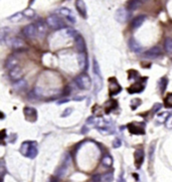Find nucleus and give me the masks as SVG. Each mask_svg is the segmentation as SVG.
<instances>
[{
  "label": "nucleus",
  "instance_id": "nucleus-1",
  "mask_svg": "<svg viewBox=\"0 0 172 182\" xmlns=\"http://www.w3.org/2000/svg\"><path fill=\"white\" fill-rule=\"evenodd\" d=\"M20 152L22 155H24V156H26V157H29L31 159L35 158L37 155L36 143L30 142V141L23 142L20 147Z\"/></svg>",
  "mask_w": 172,
  "mask_h": 182
},
{
  "label": "nucleus",
  "instance_id": "nucleus-2",
  "mask_svg": "<svg viewBox=\"0 0 172 182\" xmlns=\"http://www.w3.org/2000/svg\"><path fill=\"white\" fill-rule=\"evenodd\" d=\"M47 24L48 27H51V29L59 30L64 27V22L63 19L57 15H49L47 18Z\"/></svg>",
  "mask_w": 172,
  "mask_h": 182
},
{
  "label": "nucleus",
  "instance_id": "nucleus-3",
  "mask_svg": "<svg viewBox=\"0 0 172 182\" xmlns=\"http://www.w3.org/2000/svg\"><path fill=\"white\" fill-rule=\"evenodd\" d=\"M75 83L76 84V86L82 90H89L92 86V79L89 75L86 74H82L78 75V77L75 79Z\"/></svg>",
  "mask_w": 172,
  "mask_h": 182
},
{
  "label": "nucleus",
  "instance_id": "nucleus-4",
  "mask_svg": "<svg viewBox=\"0 0 172 182\" xmlns=\"http://www.w3.org/2000/svg\"><path fill=\"white\" fill-rule=\"evenodd\" d=\"M129 16H130L129 11L125 8H119L116 11V13H115V19L118 22H120V23H124V22L127 21Z\"/></svg>",
  "mask_w": 172,
  "mask_h": 182
},
{
  "label": "nucleus",
  "instance_id": "nucleus-5",
  "mask_svg": "<svg viewBox=\"0 0 172 182\" xmlns=\"http://www.w3.org/2000/svg\"><path fill=\"white\" fill-rule=\"evenodd\" d=\"M109 84H110V96L111 97L116 96V95H118L122 91L121 86L119 85V83L117 82V79L115 78H111L109 79Z\"/></svg>",
  "mask_w": 172,
  "mask_h": 182
},
{
  "label": "nucleus",
  "instance_id": "nucleus-6",
  "mask_svg": "<svg viewBox=\"0 0 172 182\" xmlns=\"http://www.w3.org/2000/svg\"><path fill=\"white\" fill-rule=\"evenodd\" d=\"M22 32H23L25 37H27V38H30V39L34 38L37 34V30H36V27L34 24H28V25L24 26Z\"/></svg>",
  "mask_w": 172,
  "mask_h": 182
},
{
  "label": "nucleus",
  "instance_id": "nucleus-7",
  "mask_svg": "<svg viewBox=\"0 0 172 182\" xmlns=\"http://www.w3.org/2000/svg\"><path fill=\"white\" fill-rule=\"evenodd\" d=\"M56 13L59 14V15H62V16H63V17H66L68 21L72 22V23H75V22H76V18L74 16V14H72V10L67 8V7H62V8L57 9Z\"/></svg>",
  "mask_w": 172,
  "mask_h": 182
},
{
  "label": "nucleus",
  "instance_id": "nucleus-8",
  "mask_svg": "<svg viewBox=\"0 0 172 182\" xmlns=\"http://www.w3.org/2000/svg\"><path fill=\"white\" fill-rule=\"evenodd\" d=\"M23 114H24L26 120L30 121V122H35L37 119V113H36V110L34 108H30V107L24 108Z\"/></svg>",
  "mask_w": 172,
  "mask_h": 182
},
{
  "label": "nucleus",
  "instance_id": "nucleus-9",
  "mask_svg": "<svg viewBox=\"0 0 172 182\" xmlns=\"http://www.w3.org/2000/svg\"><path fill=\"white\" fill-rule=\"evenodd\" d=\"M162 55V51L159 47H154L144 52V56L147 59H156Z\"/></svg>",
  "mask_w": 172,
  "mask_h": 182
},
{
  "label": "nucleus",
  "instance_id": "nucleus-10",
  "mask_svg": "<svg viewBox=\"0 0 172 182\" xmlns=\"http://www.w3.org/2000/svg\"><path fill=\"white\" fill-rule=\"evenodd\" d=\"M22 77H23V71H22L21 67H16L13 70L9 71V78L13 79L14 82L20 81V79H22Z\"/></svg>",
  "mask_w": 172,
  "mask_h": 182
},
{
  "label": "nucleus",
  "instance_id": "nucleus-11",
  "mask_svg": "<svg viewBox=\"0 0 172 182\" xmlns=\"http://www.w3.org/2000/svg\"><path fill=\"white\" fill-rule=\"evenodd\" d=\"M7 44L9 45L10 47L15 48V49H19L24 47V41L22 40L19 37H11L9 40H7Z\"/></svg>",
  "mask_w": 172,
  "mask_h": 182
},
{
  "label": "nucleus",
  "instance_id": "nucleus-12",
  "mask_svg": "<svg viewBox=\"0 0 172 182\" xmlns=\"http://www.w3.org/2000/svg\"><path fill=\"white\" fill-rule=\"evenodd\" d=\"M75 45H76V49L80 51V54L86 51V42H85V39L83 38L82 35L78 34L75 37Z\"/></svg>",
  "mask_w": 172,
  "mask_h": 182
},
{
  "label": "nucleus",
  "instance_id": "nucleus-13",
  "mask_svg": "<svg viewBox=\"0 0 172 182\" xmlns=\"http://www.w3.org/2000/svg\"><path fill=\"white\" fill-rule=\"evenodd\" d=\"M76 7L78 12L82 15V17L87 18L88 13H87V7H86L85 1H83V0H78V1H76Z\"/></svg>",
  "mask_w": 172,
  "mask_h": 182
},
{
  "label": "nucleus",
  "instance_id": "nucleus-14",
  "mask_svg": "<svg viewBox=\"0 0 172 182\" xmlns=\"http://www.w3.org/2000/svg\"><path fill=\"white\" fill-rule=\"evenodd\" d=\"M35 27L37 30V33L40 36H43L47 31V22H44L43 20H38L35 23Z\"/></svg>",
  "mask_w": 172,
  "mask_h": 182
},
{
  "label": "nucleus",
  "instance_id": "nucleus-15",
  "mask_svg": "<svg viewBox=\"0 0 172 182\" xmlns=\"http://www.w3.org/2000/svg\"><path fill=\"white\" fill-rule=\"evenodd\" d=\"M144 162V151L142 149H138L135 151V165L137 168H140Z\"/></svg>",
  "mask_w": 172,
  "mask_h": 182
},
{
  "label": "nucleus",
  "instance_id": "nucleus-16",
  "mask_svg": "<svg viewBox=\"0 0 172 182\" xmlns=\"http://www.w3.org/2000/svg\"><path fill=\"white\" fill-rule=\"evenodd\" d=\"M128 45H129V48L131 49L132 51L134 52H141V51H142V47H141V44L137 41L135 38H130L129 41H128Z\"/></svg>",
  "mask_w": 172,
  "mask_h": 182
},
{
  "label": "nucleus",
  "instance_id": "nucleus-17",
  "mask_svg": "<svg viewBox=\"0 0 172 182\" xmlns=\"http://www.w3.org/2000/svg\"><path fill=\"white\" fill-rule=\"evenodd\" d=\"M17 63H18V59L16 56L14 55H10L8 59H6V63H5V67L7 70H13L14 67H17Z\"/></svg>",
  "mask_w": 172,
  "mask_h": 182
},
{
  "label": "nucleus",
  "instance_id": "nucleus-18",
  "mask_svg": "<svg viewBox=\"0 0 172 182\" xmlns=\"http://www.w3.org/2000/svg\"><path fill=\"white\" fill-rule=\"evenodd\" d=\"M78 59H79V64H80V67H81V70L86 71L88 69V58H87V55L85 52H82V54H80L78 56Z\"/></svg>",
  "mask_w": 172,
  "mask_h": 182
},
{
  "label": "nucleus",
  "instance_id": "nucleus-19",
  "mask_svg": "<svg viewBox=\"0 0 172 182\" xmlns=\"http://www.w3.org/2000/svg\"><path fill=\"white\" fill-rule=\"evenodd\" d=\"M146 20V16L145 15H138L137 17H135L131 22V26L132 28L136 29V28H139L141 25L144 23V21Z\"/></svg>",
  "mask_w": 172,
  "mask_h": 182
},
{
  "label": "nucleus",
  "instance_id": "nucleus-20",
  "mask_svg": "<svg viewBox=\"0 0 172 182\" xmlns=\"http://www.w3.org/2000/svg\"><path fill=\"white\" fill-rule=\"evenodd\" d=\"M143 90H144V85L142 84V83L138 82L130 87V88L128 89V92L130 94H136V93H141Z\"/></svg>",
  "mask_w": 172,
  "mask_h": 182
},
{
  "label": "nucleus",
  "instance_id": "nucleus-21",
  "mask_svg": "<svg viewBox=\"0 0 172 182\" xmlns=\"http://www.w3.org/2000/svg\"><path fill=\"white\" fill-rule=\"evenodd\" d=\"M95 92L98 93L100 92L103 88V81L101 75H95Z\"/></svg>",
  "mask_w": 172,
  "mask_h": 182
},
{
  "label": "nucleus",
  "instance_id": "nucleus-22",
  "mask_svg": "<svg viewBox=\"0 0 172 182\" xmlns=\"http://www.w3.org/2000/svg\"><path fill=\"white\" fill-rule=\"evenodd\" d=\"M102 163L103 165L106 166V167H111V166L113 165V158L110 156V155H105L104 157L102 159Z\"/></svg>",
  "mask_w": 172,
  "mask_h": 182
},
{
  "label": "nucleus",
  "instance_id": "nucleus-23",
  "mask_svg": "<svg viewBox=\"0 0 172 182\" xmlns=\"http://www.w3.org/2000/svg\"><path fill=\"white\" fill-rule=\"evenodd\" d=\"M25 87H26V81L23 79H20V81L15 82L13 84V88L15 90H22V89H24Z\"/></svg>",
  "mask_w": 172,
  "mask_h": 182
},
{
  "label": "nucleus",
  "instance_id": "nucleus-24",
  "mask_svg": "<svg viewBox=\"0 0 172 182\" xmlns=\"http://www.w3.org/2000/svg\"><path fill=\"white\" fill-rule=\"evenodd\" d=\"M142 4V2L141 1H137V0H135V1H129L128 2V9L129 10H135L137 8H139L140 5Z\"/></svg>",
  "mask_w": 172,
  "mask_h": 182
},
{
  "label": "nucleus",
  "instance_id": "nucleus-25",
  "mask_svg": "<svg viewBox=\"0 0 172 182\" xmlns=\"http://www.w3.org/2000/svg\"><path fill=\"white\" fill-rule=\"evenodd\" d=\"M164 48L168 54H172V38L170 37H167L165 39V42H164Z\"/></svg>",
  "mask_w": 172,
  "mask_h": 182
},
{
  "label": "nucleus",
  "instance_id": "nucleus-26",
  "mask_svg": "<svg viewBox=\"0 0 172 182\" xmlns=\"http://www.w3.org/2000/svg\"><path fill=\"white\" fill-rule=\"evenodd\" d=\"M167 85H168V79L167 78H162L160 79V92L161 94H163L165 92V90L167 88Z\"/></svg>",
  "mask_w": 172,
  "mask_h": 182
},
{
  "label": "nucleus",
  "instance_id": "nucleus-27",
  "mask_svg": "<svg viewBox=\"0 0 172 182\" xmlns=\"http://www.w3.org/2000/svg\"><path fill=\"white\" fill-rule=\"evenodd\" d=\"M8 31H9L8 27H2L1 29H0V39H1V41L5 40L6 35L8 34Z\"/></svg>",
  "mask_w": 172,
  "mask_h": 182
},
{
  "label": "nucleus",
  "instance_id": "nucleus-28",
  "mask_svg": "<svg viewBox=\"0 0 172 182\" xmlns=\"http://www.w3.org/2000/svg\"><path fill=\"white\" fill-rule=\"evenodd\" d=\"M93 69H94L95 75H101L100 67H99V63H98V62L96 59H94V62H93Z\"/></svg>",
  "mask_w": 172,
  "mask_h": 182
},
{
  "label": "nucleus",
  "instance_id": "nucleus-29",
  "mask_svg": "<svg viewBox=\"0 0 172 182\" xmlns=\"http://www.w3.org/2000/svg\"><path fill=\"white\" fill-rule=\"evenodd\" d=\"M23 13H21V12H18V13H15V14H13L12 16H10L9 17V19L10 20H12V21H18V20H20L21 18H22V15Z\"/></svg>",
  "mask_w": 172,
  "mask_h": 182
},
{
  "label": "nucleus",
  "instance_id": "nucleus-30",
  "mask_svg": "<svg viewBox=\"0 0 172 182\" xmlns=\"http://www.w3.org/2000/svg\"><path fill=\"white\" fill-rule=\"evenodd\" d=\"M102 180L104 182H111L113 180V173H108L102 177Z\"/></svg>",
  "mask_w": 172,
  "mask_h": 182
},
{
  "label": "nucleus",
  "instance_id": "nucleus-31",
  "mask_svg": "<svg viewBox=\"0 0 172 182\" xmlns=\"http://www.w3.org/2000/svg\"><path fill=\"white\" fill-rule=\"evenodd\" d=\"M23 14H24V16H26V17H33L34 16V11L31 8H27V9L24 10Z\"/></svg>",
  "mask_w": 172,
  "mask_h": 182
},
{
  "label": "nucleus",
  "instance_id": "nucleus-32",
  "mask_svg": "<svg viewBox=\"0 0 172 182\" xmlns=\"http://www.w3.org/2000/svg\"><path fill=\"white\" fill-rule=\"evenodd\" d=\"M165 106L167 108H171L172 107V94L169 95L166 99H165Z\"/></svg>",
  "mask_w": 172,
  "mask_h": 182
},
{
  "label": "nucleus",
  "instance_id": "nucleus-33",
  "mask_svg": "<svg viewBox=\"0 0 172 182\" xmlns=\"http://www.w3.org/2000/svg\"><path fill=\"white\" fill-rule=\"evenodd\" d=\"M66 35H68V36H74V37H76V35H78V33H76V30H74V29H71V28H68V29H67V31H66Z\"/></svg>",
  "mask_w": 172,
  "mask_h": 182
},
{
  "label": "nucleus",
  "instance_id": "nucleus-34",
  "mask_svg": "<svg viewBox=\"0 0 172 182\" xmlns=\"http://www.w3.org/2000/svg\"><path fill=\"white\" fill-rule=\"evenodd\" d=\"M161 104H159V103H156L154 106H153V109H152V113L153 114H156L157 113L158 111H160V110H161Z\"/></svg>",
  "mask_w": 172,
  "mask_h": 182
},
{
  "label": "nucleus",
  "instance_id": "nucleus-35",
  "mask_svg": "<svg viewBox=\"0 0 172 182\" xmlns=\"http://www.w3.org/2000/svg\"><path fill=\"white\" fill-rule=\"evenodd\" d=\"M121 145H122V141L119 138L114 140V142H113V147L114 148H119V147H121Z\"/></svg>",
  "mask_w": 172,
  "mask_h": 182
},
{
  "label": "nucleus",
  "instance_id": "nucleus-36",
  "mask_svg": "<svg viewBox=\"0 0 172 182\" xmlns=\"http://www.w3.org/2000/svg\"><path fill=\"white\" fill-rule=\"evenodd\" d=\"M72 108H67V109L63 111V113L62 114V117L63 118V117H68V116H70L71 114H72Z\"/></svg>",
  "mask_w": 172,
  "mask_h": 182
},
{
  "label": "nucleus",
  "instance_id": "nucleus-37",
  "mask_svg": "<svg viewBox=\"0 0 172 182\" xmlns=\"http://www.w3.org/2000/svg\"><path fill=\"white\" fill-rule=\"evenodd\" d=\"M101 181H102V176L99 175V174H95L92 177V182H101Z\"/></svg>",
  "mask_w": 172,
  "mask_h": 182
},
{
  "label": "nucleus",
  "instance_id": "nucleus-38",
  "mask_svg": "<svg viewBox=\"0 0 172 182\" xmlns=\"http://www.w3.org/2000/svg\"><path fill=\"white\" fill-rule=\"evenodd\" d=\"M154 148H155V145H154V144H153V145L150 147V156H149V158H150V161H152L153 154H154Z\"/></svg>",
  "mask_w": 172,
  "mask_h": 182
},
{
  "label": "nucleus",
  "instance_id": "nucleus-39",
  "mask_svg": "<svg viewBox=\"0 0 172 182\" xmlns=\"http://www.w3.org/2000/svg\"><path fill=\"white\" fill-rule=\"evenodd\" d=\"M66 102H68V99H66V100H62V101H59V102H57V105H62L63 103H66Z\"/></svg>",
  "mask_w": 172,
  "mask_h": 182
}]
</instances>
